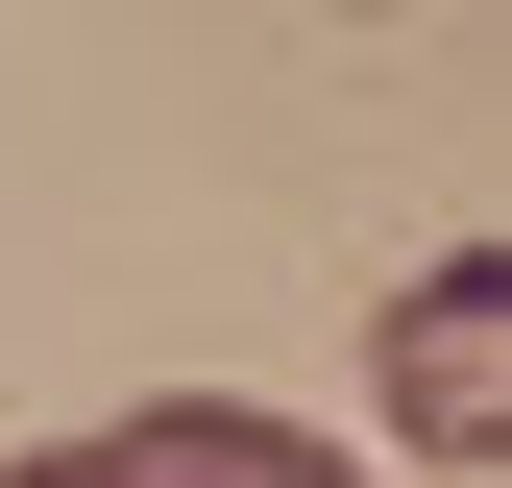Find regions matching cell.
<instances>
[{"instance_id":"obj_2","label":"cell","mask_w":512,"mask_h":488,"mask_svg":"<svg viewBox=\"0 0 512 488\" xmlns=\"http://www.w3.org/2000/svg\"><path fill=\"white\" fill-rule=\"evenodd\" d=\"M98 464H122V488H366L342 440H293V415H244V391H147Z\"/></svg>"},{"instance_id":"obj_1","label":"cell","mask_w":512,"mask_h":488,"mask_svg":"<svg viewBox=\"0 0 512 488\" xmlns=\"http://www.w3.org/2000/svg\"><path fill=\"white\" fill-rule=\"evenodd\" d=\"M391 440L439 488H512V244H439L391 293Z\"/></svg>"},{"instance_id":"obj_3","label":"cell","mask_w":512,"mask_h":488,"mask_svg":"<svg viewBox=\"0 0 512 488\" xmlns=\"http://www.w3.org/2000/svg\"><path fill=\"white\" fill-rule=\"evenodd\" d=\"M0 488H122V464H98V440H49V464H0Z\"/></svg>"}]
</instances>
